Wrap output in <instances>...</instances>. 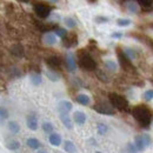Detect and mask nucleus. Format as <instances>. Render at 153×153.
<instances>
[{"instance_id":"27","label":"nucleus","mask_w":153,"mask_h":153,"mask_svg":"<svg viewBox=\"0 0 153 153\" xmlns=\"http://www.w3.org/2000/svg\"><path fill=\"white\" fill-rule=\"evenodd\" d=\"M42 130H44V132H46V133H53V130H54V127H53V125L51 124V123H48V121H45L44 124H42Z\"/></svg>"},{"instance_id":"5","label":"nucleus","mask_w":153,"mask_h":153,"mask_svg":"<svg viewBox=\"0 0 153 153\" xmlns=\"http://www.w3.org/2000/svg\"><path fill=\"white\" fill-rule=\"evenodd\" d=\"M117 53H118V59H119L120 66H121L125 71H128V72H130V71H134V67H133V65H132V62H131V60L126 57V54L124 53V51H121V50L118 48Z\"/></svg>"},{"instance_id":"20","label":"nucleus","mask_w":153,"mask_h":153,"mask_svg":"<svg viewBox=\"0 0 153 153\" xmlns=\"http://www.w3.org/2000/svg\"><path fill=\"white\" fill-rule=\"evenodd\" d=\"M76 101L80 105H82V106H87L91 102V98L87 96V94H85V93H80V94L76 96Z\"/></svg>"},{"instance_id":"15","label":"nucleus","mask_w":153,"mask_h":153,"mask_svg":"<svg viewBox=\"0 0 153 153\" xmlns=\"http://www.w3.org/2000/svg\"><path fill=\"white\" fill-rule=\"evenodd\" d=\"M134 146L137 149L138 152H144L145 149H146V145L143 140V135H137L135 137V140H134Z\"/></svg>"},{"instance_id":"35","label":"nucleus","mask_w":153,"mask_h":153,"mask_svg":"<svg viewBox=\"0 0 153 153\" xmlns=\"http://www.w3.org/2000/svg\"><path fill=\"white\" fill-rule=\"evenodd\" d=\"M127 10H128L131 13H137V12H138V10H139V7H138V4H135V2H132V1H130V2L127 4Z\"/></svg>"},{"instance_id":"21","label":"nucleus","mask_w":153,"mask_h":153,"mask_svg":"<svg viewBox=\"0 0 153 153\" xmlns=\"http://www.w3.org/2000/svg\"><path fill=\"white\" fill-rule=\"evenodd\" d=\"M64 150L66 151L67 153H76V145L72 143V141H70V140H66L65 143H64Z\"/></svg>"},{"instance_id":"31","label":"nucleus","mask_w":153,"mask_h":153,"mask_svg":"<svg viewBox=\"0 0 153 153\" xmlns=\"http://www.w3.org/2000/svg\"><path fill=\"white\" fill-rule=\"evenodd\" d=\"M117 25L120 27H126V26L131 25V20L126 19V18H120V19L117 20Z\"/></svg>"},{"instance_id":"37","label":"nucleus","mask_w":153,"mask_h":153,"mask_svg":"<svg viewBox=\"0 0 153 153\" xmlns=\"http://www.w3.org/2000/svg\"><path fill=\"white\" fill-rule=\"evenodd\" d=\"M143 140H144V143H145V145H146V146L151 145V143H152L151 137H150L149 134H144V135H143Z\"/></svg>"},{"instance_id":"41","label":"nucleus","mask_w":153,"mask_h":153,"mask_svg":"<svg viewBox=\"0 0 153 153\" xmlns=\"http://www.w3.org/2000/svg\"><path fill=\"white\" fill-rule=\"evenodd\" d=\"M48 1H51V2H53V4H54V2H58V0H48Z\"/></svg>"},{"instance_id":"13","label":"nucleus","mask_w":153,"mask_h":153,"mask_svg":"<svg viewBox=\"0 0 153 153\" xmlns=\"http://www.w3.org/2000/svg\"><path fill=\"white\" fill-rule=\"evenodd\" d=\"M26 125L31 131H37L38 130V119L34 114H30L26 118Z\"/></svg>"},{"instance_id":"26","label":"nucleus","mask_w":153,"mask_h":153,"mask_svg":"<svg viewBox=\"0 0 153 153\" xmlns=\"http://www.w3.org/2000/svg\"><path fill=\"white\" fill-rule=\"evenodd\" d=\"M97 128H98V133L100 134V135L106 134L107 133V131H108L107 125H105V124H102V123H99V124L97 125Z\"/></svg>"},{"instance_id":"3","label":"nucleus","mask_w":153,"mask_h":153,"mask_svg":"<svg viewBox=\"0 0 153 153\" xmlns=\"http://www.w3.org/2000/svg\"><path fill=\"white\" fill-rule=\"evenodd\" d=\"M108 99H110V102H111L113 108L120 110V111H127L128 110V101L123 96L117 94V93H110Z\"/></svg>"},{"instance_id":"7","label":"nucleus","mask_w":153,"mask_h":153,"mask_svg":"<svg viewBox=\"0 0 153 153\" xmlns=\"http://www.w3.org/2000/svg\"><path fill=\"white\" fill-rule=\"evenodd\" d=\"M73 108V105L68 100H61L58 105V111L60 114H68Z\"/></svg>"},{"instance_id":"2","label":"nucleus","mask_w":153,"mask_h":153,"mask_svg":"<svg viewBox=\"0 0 153 153\" xmlns=\"http://www.w3.org/2000/svg\"><path fill=\"white\" fill-rule=\"evenodd\" d=\"M78 59H79V66L86 71H94L97 68V62L93 58L91 57L86 51L81 50L78 52Z\"/></svg>"},{"instance_id":"29","label":"nucleus","mask_w":153,"mask_h":153,"mask_svg":"<svg viewBox=\"0 0 153 153\" xmlns=\"http://www.w3.org/2000/svg\"><path fill=\"white\" fill-rule=\"evenodd\" d=\"M46 76L51 80V81H58L59 80V74H58L56 71H47L46 72Z\"/></svg>"},{"instance_id":"38","label":"nucleus","mask_w":153,"mask_h":153,"mask_svg":"<svg viewBox=\"0 0 153 153\" xmlns=\"http://www.w3.org/2000/svg\"><path fill=\"white\" fill-rule=\"evenodd\" d=\"M96 21L98 24H105V22H108V18H105V17H97Z\"/></svg>"},{"instance_id":"19","label":"nucleus","mask_w":153,"mask_h":153,"mask_svg":"<svg viewBox=\"0 0 153 153\" xmlns=\"http://www.w3.org/2000/svg\"><path fill=\"white\" fill-rule=\"evenodd\" d=\"M26 145L32 150H39L41 147V144H40V141L37 138H28L26 140Z\"/></svg>"},{"instance_id":"8","label":"nucleus","mask_w":153,"mask_h":153,"mask_svg":"<svg viewBox=\"0 0 153 153\" xmlns=\"http://www.w3.org/2000/svg\"><path fill=\"white\" fill-rule=\"evenodd\" d=\"M78 44V37H76V33H67V36L62 39V45L66 47V48H71L73 46H76Z\"/></svg>"},{"instance_id":"30","label":"nucleus","mask_w":153,"mask_h":153,"mask_svg":"<svg viewBox=\"0 0 153 153\" xmlns=\"http://www.w3.org/2000/svg\"><path fill=\"white\" fill-rule=\"evenodd\" d=\"M54 34L57 36V37H60V38H65L66 36H67V31L65 30V28H61V27H57L56 30H54Z\"/></svg>"},{"instance_id":"25","label":"nucleus","mask_w":153,"mask_h":153,"mask_svg":"<svg viewBox=\"0 0 153 153\" xmlns=\"http://www.w3.org/2000/svg\"><path fill=\"white\" fill-rule=\"evenodd\" d=\"M105 67L108 71H111V72H115L117 68H118V65H117V62L113 61V60H106L105 61Z\"/></svg>"},{"instance_id":"18","label":"nucleus","mask_w":153,"mask_h":153,"mask_svg":"<svg viewBox=\"0 0 153 153\" xmlns=\"http://www.w3.org/2000/svg\"><path fill=\"white\" fill-rule=\"evenodd\" d=\"M7 128H8V131L11 132V133L13 134H17L20 132V125L18 121H16V120H11V121H8V124H7Z\"/></svg>"},{"instance_id":"42","label":"nucleus","mask_w":153,"mask_h":153,"mask_svg":"<svg viewBox=\"0 0 153 153\" xmlns=\"http://www.w3.org/2000/svg\"><path fill=\"white\" fill-rule=\"evenodd\" d=\"M20 1H25V2H26V1H28V0H20Z\"/></svg>"},{"instance_id":"17","label":"nucleus","mask_w":153,"mask_h":153,"mask_svg":"<svg viewBox=\"0 0 153 153\" xmlns=\"http://www.w3.org/2000/svg\"><path fill=\"white\" fill-rule=\"evenodd\" d=\"M48 141H50V144L53 145V146H60V144L62 143V139H61L60 134L51 133L50 137H48Z\"/></svg>"},{"instance_id":"16","label":"nucleus","mask_w":153,"mask_h":153,"mask_svg":"<svg viewBox=\"0 0 153 153\" xmlns=\"http://www.w3.org/2000/svg\"><path fill=\"white\" fill-rule=\"evenodd\" d=\"M60 120L61 123L64 124V126L68 130H72L73 128V120L70 118L68 114H60Z\"/></svg>"},{"instance_id":"36","label":"nucleus","mask_w":153,"mask_h":153,"mask_svg":"<svg viewBox=\"0 0 153 153\" xmlns=\"http://www.w3.org/2000/svg\"><path fill=\"white\" fill-rule=\"evenodd\" d=\"M143 98H144V100H146V101H150V100H152V99H153V90L145 91V93L143 94Z\"/></svg>"},{"instance_id":"24","label":"nucleus","mask_w":153,"mask_h":153,"mask_svg":"<svg viewBox=\"0 0 153 153\" xmlns=\"http://www.w3.org/2000/svg\"><path fill=\"white\" fill-rule=\"evenodd\" d=\"M10 117V113L7 111V108L5 107H0V125H2Z\"/></svg>"},{"instance_id":"32","label":"nucleus","mask_w":153,"mask_h":153,"mask_svg":"<svg viewBox=\"0 0 153 153\" xmlns=\"http://www.w3.org/2000/svg\"><path fill=\"white\" fill-rule=\"evenodd\" d=\"M97 76H98V79L99 80H101L102 82H108V76L105 73V72H102V71H97Z\"/></svg>"},{"instance_id":"11","label":"nucleus","mask_w":153,"mask_h":153,"mask_svg":"<svg viewBox=\"0 0 153 153\" xmlns=\"http://www.w3.org/2000/svg\"><path fill=\"white\" fill-rule=\"evenodd\" d=\"M10 52L17 58H22L25 56V50L22 47V45L20 44H14L10 47Z\"/></svg>"},{"instance_id":"6","label":"nucleus","mask_w":153,"mask_h":153,"mask_svg":"<svg viewBox=\"0 0 153 153\" xmlns=\"http://www.w3.org/2000/svg\"><path fill=\"white\" fill-rule=\"evenodd\" d=\"M93 110L100 113V114H105V115H113L115 113L112 105H108L106 102H99V104H96L93 106Z\"/></svg>"},{"instance_id":"12","label":"nucleus","mask_w":153,"mask_h":153,"mask_svg":"<svg viewBox=\"0 0 153 153\" xmlns=\"http://www.w3.org/2000/svg\"><path fill=\"white\" fill-rule=\"evenodd\" d=\"M42 41H44V44L47 45V46H53V45L57 44V36H56L53 32H47V33L44 34Z\"/></svg>"},{"instance_id":"9","label":"nucleus","mask_w":153,"mask_h":153,"mask_svg":"<svg viewBox=\"0 0 153 153\" xmlns=\"http://www.w3.org/2000/svg\"><path fill=\"white\" fill-rule=\"evenodd\" d=\"M46 64L48 65V67L52 71H57L58 68L61 67V59L59 57H57V56H52V57L46 59Z\"/></svg>"},{"instance_id":"40","label":"nucleus","mask_w":153,"mask_h":153,"mask_svg":"<svg viewBox=\"0 0 153 153\" xmlns=\"http://www.w3.org/2000/svg\"><path fill=\"white\" fill-rule=\"evenodd\" d=\"M113 39H120L123 37V33L121 32H114V33H112V36H111Z\"/></svg>"},{"instance_id":"23","label":"nucleus","mask_w":153,"mask_h":153,"mask_svg":"<svg viewBox=\"0 0 153 153\" xmlns=\"http://www.w3.org/2000/svg\"><path fill=\"white\" fill-rule=\"evenodd\" d=\"M31 82H32L34 86H39V85H41V82H42V78H41V76H40L39 73L33 72V73H31Z\"/></svg>"},{"instance_id":"28","label":"nucleus","mask_w":153,"mask_h":153,"mask_svg":"<svg viewBox=\"0 0 153 153\" xmlns=\"http://www.w3.org/2000/svg\"><path fill=\"white\" fill-rule=\"evenodd\" d=\"M64 22H65V25L67 26V27H70V28H73V27H76V21L72 17H66L65 19H64Z\"/></svg>"},{"instance_id":"1","label":"nucleus","mask_w":153,"mask_h":153,"mask_svg":"<svg viewBox=\"0 0 153 153\" xmlns=\"http://www.w3.org/2000/svg\"><path fill=\"white\" fill-rule=\"evenodd\" d=\"M134 119L143 126V127H147L150 126L151 121H152V113L151 111L145 107V106H137L134 107L132 111Z\"/></svg>"},{"instance_id":"43","label":"nucleus","mask_w":153,"mask_h":153,"mask_svg":"<svg viewBox=\"0 0 153 153\" xmlns=\"http://www.w3.org/2000/svg\"><path fill=\"white\" fill-rule=\"evenodd\" d=\"M96 153H101V152H96Z\"/></svg>"},{"instance_id":"10","label":"nucleus","mask_w":153,"mask_h":153,"mask_svg":"<svg viewBox=\"0 0 153 153\" xmlns=\"http://www.w3.org/2000/svg\"><path fill=\"white\" fill-rule=\"evenodd\" d=\"M65 61H66V67H67L68 72H71V73L76 72V59H74L73 53H67V54H66V59H65Z\"/></svg>"},{"instance_id":"14","label":"nucleus","mask_w":153,"mask_h":153,"mask_svg":"<svg viewBox=\"0 0 153 153\" xmlns=\"http://www.w3.org/2000/svg\"><path fill=\"white\" fill-rule=\"evenodd\" d=\"M86 119H87V117L82 111H76L73 113V121L76 125H84L86 123Z\"/></svg>"},{"instance_id":"4","label":"nucleus","mask_w":153,"mask_h":153,"mask_svg":"<svg viewBox=\"0 0 153 153\" xmlns=\"http://www.w3.org/2000/svg\"><path fill=\"white\" fill-rule=\"evenodd\" d=\"M33 8H34L36 14L41 19H46L51 14V6H48L45 2H40V1L34 2L33 4Z\"/></svg>"},{"instance_id":"39","label":"nucleus","mask_w":153,"mask_h":153,"mask_svg":"<svg viewBox=\"0 0 153 153\" xmlns=\"http://www.w3.org/2000/svg\"><path fill=\"white\" fill-rule=\"evenodd\" d=\"M127 152L128 153H137V149H135V146H134L133 144H128L127 145Z\"/></svg>"},{"instance_id":"34","label":"nucleus","mask_w":153,"mask_h":153,"mask_svg":"<svg viewBox=\"0 0 153 153\" xmlns=\"http://www.w3.org/2000/svg\"><path fill=\"white\" fill-rule=\"evenodd\" d=\"M124 53L126 54V57L128 58L130 60H133L137 58V54H135V52H134L132 48H125L124 50Z\"/></svg>"},{"instance_id":"33","label":"nucleus","mask_w":153,"mask_h":153,"mask_svg":"<svg viewBox=\"0 0 153 153\" xmlns=\"http://www.w3.org/2000/svg\"><path fill=\"white\" fill-rule=\"evenodd\" d=\"M138 4L144 8H150L153 5V0H137Z\"/></svg>"},{"instance_id":"22","label":"nucleus","mask_w":153,"mask_h":153,"mask_svg":"<svg viewBox=\"0 0 153 153\" xmlns=\"http://www.w3.org/2000/svg\"><path fill=\"white\" fill-rule=\"evenodd\" d=\"M6 147H7L10 151H18L20 149V143L18 140H16V139H12V140L7 141Z\"/></svg>"}]
</instances>
